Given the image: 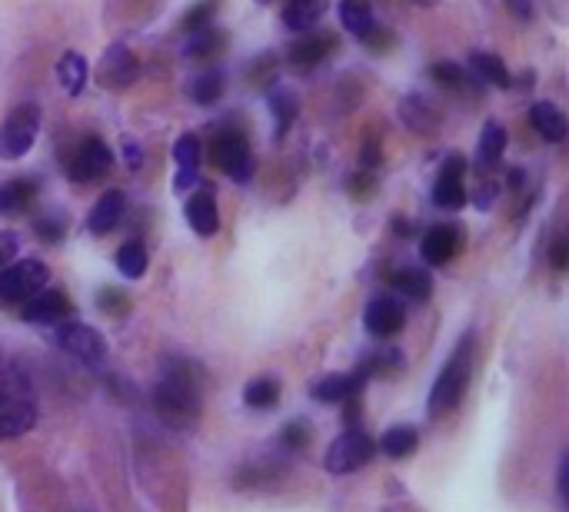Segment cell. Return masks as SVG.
I'll list each match as a JSON object with an SVG mask.
<instances>
[{
	"label": "cell",
	"instance_id": "24",
	"mask_svg": "<svg viewBox=\"0 0 569 512\" xmlns=\"http://www.w3.org/2000/svg\"><path fill=\"white\" fill-rule=\"evenodd\" d=\"M390 283L403 293V297H410V300H430V277L423 273V270H417V267H403V270H397L393 277H390Z\"/></svg>",
	"mask_w": 569,
	"mask_h": 512
},
{
	"label": "cell",
	"instance_id": "12",
	"mask_svg": "<svg viewBox=\"0 0 569 512\" xmlns=\"http://www.w3.org/2000/svg\"><path fill=\"white\" fill-rule=\"evenodd\" d=\"M70 313V300L60 290H40L37 297H30L20 310V317L27 323H60Z\"/></svg>",
	"mask_w": 569,
	"mask_h": 512
},
{
	"label": "cell",
	"instance_id": "26",
	"mask_svg": "<svg viewBox=\"0 0 569 512\" xmlns=\"http://www.w3.org/2000/svg\"><path fill=\"white\" fill-rule=\"evenodd\" d=\"M503 150H507V130H503V123L490 120V123L483 127V133H480V163H483V167L500 163Z\"/></svg>",
	"mask_w": 569,
	"mask_h": 512
},
{
	"label": "cell",
	"instance_id": "20",
	"mask_svg": "<svg viewBox=\"0 0 569 512\" xmlns=\"http://www.w3.org/2000/svg\"><path fill=\"white\" fill-rule=\"evenodd\" d=\"M173 160H177V190L193 187L200 167V140L193 133H183L173 147Z\"/></svg>",
	"mask_w": 569,
	"mask_h": 512
},
{
	"label": "cell",
	"instance_id": "16",
	"mask_svg": "<svg viewBox=\"0 0 569 512\" xmlns=\"http://www.w3.org/2000/svg\"><path fill=\"white\" fill-rule=\"evenodd\" d=\"M370 377V367H363L360 373H333L327 380H320L313 386V400L320 403H343V400H353L360 393V386L367 383Z\"/></svg>",
	"mask_w": 569,
	"mask_h": 512
},
{
	"label": "cell",
	"instance_id": "36",
	"mask_svg": "<svg viewBox=\"0 0 569 512\" xmlns=\"http://www.w3.org/2000/svg\"><path fill=\"white\" fill-rule=\"evenodd\" d=\"M100 307H103L107 313H120V310H127V297L117 293V290H103V293H100Z\"/></svg>",
	"mask_w": 569,
	"mask_h": 512
},
{
	"label": "cell",
	"instance_id": "21",
	"mask_svg": "<svg viewBox=\"0 0 569 512\" xmlns=\"http://www.w3.org/2000/svg\"><path fill=\"white\" fill-rule=\"evenodd\" d=\"M340 20L363 43L377 33V20H373V10H370V0H343L340 3Z\"/></svg>",
	"mask_w": 569,
	"mask_h": 512
},
{
	"label": "cell",
	"instance_id": "4",
	"mask_svg": "<svg viewBox=\"0 0 569 512\" xmlns=\"http://www.w3.org/2000/svg\"><path fill=\"white\" fill-rule=\"evenodd\" d=\"M50 270L40 260H17L7 270H0V303L7 307H23L30 297L47 290Z\"/></svg>",
	"mask_w": 569,
	"mask_h": 512
},
{
	"label": "cell",
	"instance_id": "33",
	"mask_svg": "<svg viewBox=\"0 0 569 512\" xmlns=\"http://www.w3.org/2000/svg\"><path fill=\"white\" fill-rule=\"evenodd\" d=\"M217 7H220V0H200L197 7H190V10H187L183 27H187V30H203V27H210V20H213Z\"/></svg>",
	"mask_w": 569,
	"mask_h": 512
},
{
	"label": "cell",
	"instance_id": "37",
	"mask_svg": "<svg viewBox=\"0 0 569 512\" xmlns=\"http://www.w3.org/2000/svg\"><path fill=\"white\" fill-rule=\"evenodd\" d=\"M283 443H287L290 450H297V446H303V443H307V430H303L300 423H293V426H287V430H283Z\"/></svg>",
	"mask_w": 569,
	"mask_h": 512
},
{
	"label": "cell",
	"instance_id": "38",
	"mask_svg": "<svg viewBox=\"0 0 569 512\" xmlns=\"http://www.w3.org/2000/svg\"><path fill=\"white\" fill-rule=\"evenodd\" d=\"M550 263H553L557 270H567L569 267L567 240H557V243H553V250H550Z\"/></svg>",
	"mask_w": 569,
	"mask_h": 512
},
{
	"label": "cell",
	"instance_id": "2",
	"mask_svg": "<svg viewBox=\"0 0 569 512\" xmlns=\"http://www.w3.org/2000/svg\"><path fill=\"white\" fill-rule=\"evenodd\" d=\"M37 423V393L27 373L0 357V440L23 436Z\"/></svg>",
	"mask_w": 569,
	"mask_h": 512
},
{
	"label": "cell",
	"instance_id": "39",
	"mask_svg": "<svg viewBox=\"0 0 569 512\" xmlns=\"http://www.w3.org/2000/svg\"><path fill=\"white\" fill-rule=\"evenodd\" d=\"M510 13L520 17V20H530L533 17V0H507Z\"/></svg>",
	"mask_w": 569,
	"mask_h": 512
},
{
	"label": "cell",
	"instance_id": "9",
	"mask_svg": "<svg viewBox=\"0 0 569 512\" xmlns=\"http://www.w3.org/2000/svg\"><path fill=\"white\" fill-rule=\"evenodd\" d=\"M110 167H113L110 147L100 137H87V140H80V147H77V153L70 160V177L77 183H93V180L107 177Z\"/></svg>",
	"mask_w": 569,
	"mask_h": 512
},
{
	"label": "cell",
	"instance_id": "30",
	"mask_svg": "<svg viewBox=\"0 0 569 512\" xmlns=\"http://www.w3.org/2000/svg\"><path fill=\"white\" fill-rule=\"evenodd\" d=\"M280 400V386L273 380H257L243 390V403L253 410H270Z\"/></svg>",
	"mask_w": 569,
	"mask_h": 512
},
{
	"label": "cell",
	"instance_id": "1",
	"mask_svg": "<svg viewBox=\"0 0 569 512\" xmlns=\"http://www.w3.org/2000/svg\"><path fill=\"white\" fill-rule=\"evenodd\" d=\"M153 406L160 420L173 430H190L200 420L203 410V377L190 360L170 357L160 367L157 386H153Z\"/></svg>",
	"mask_w": 569,
	"mask_h": 512
},
{
	"label": "cell",
	"instance_id": "27",
	"mask_svg": "<svg viewBox=\"0 0 569 512\" xmlns=\"http://www.w3.org/2000/svg\"><path fill=\"white\" fill-rule=\"evenodd\" d=\"M117 270L127 277V280H137L147 273V250L140 240H127L120 250H117Z\"/></svg>",
	"mask_w": 569,
	"mask_h": 512
},
{
	"label": "cell",
	"instance_id": "5",
	"mask_svg": "<svg viewBox=\"0 0 569 512\" xmlns=\"http://www.w3.org/2000/svg\"><path fill=\"white\" fill-rule=\"evenodd\" d=\"M40 130V110L33 103H20L0 127V160H20L33 147Z\"/></svg>",
	"mask_w": 569,
	"mask_h": 512
},
{
	"label": "cell",
	"instance_id": "29",
	"mask_svg": "<svg viewBox=\"0 0 569 512\" xmlns=\"http://www.w3.org/2000/svg\"><path fill=\"white\" fill-rule=\"evenodd\" d=\"M417 430L413 426H393V430H387L383 433V440H380V446H383V453L387 456H393V460H403V456H410L413 450H417Z\"/></svg>",
	"mask_w": 569,
	"mask_h": 512
},
{
	"label": "cell",
	"instance_id": "19",
	"mask_svg": "<svg viewBox=\"0 0 569 512\" xmlns=\"http://www.w3.org/2000/svg\"><path fill=\"white\" fill-rule=\"evenodd\" d=\"M123 210H127V197H123L120 190H107V193L93 203L87 227H90L93 233H110V230L120 223Z\"/></svg>",
	"mask_w": 569,
	"mask_h": 512
},
{
	"label": "cell",
	"instance_id": "10",
	"mask_svg": "<svg viewBox=\"0 0 569 512\" xmlns=\"http://www.w3.org/2000/svg\"><path fill=\"white\" fill-rule=\"evenodd\" d=\"M140 73V63L137 57L130 53L127 43H110L100 57V67H97V80L107 87V90H120V87H130Z\"/></svg>",
	"mask_w": 569,
	"mask_h": 512
},
{
	"label": "cell",
	"instance_id": "31",
	"mask_svg": "<svg viewBox=\"0 0 569 512\" xmlns=\"http://www.w3.org/2000/svg\"><path fill=\"white\" fill-rule=\"evenodd\" d=\"M270 107H273V113H277V133L283 137L287 130H290V123L297 120V97L290 93V90H273V97H270Z\"/></svg>",
	"mask_w": 569,
	"mask_h": 512
},
{
	"label": "cell",
	"instance_id": "25",
	"mask_svg": "<svg viewBox=\"0 0 569 512\" xmlns=\"http://www.w3.org/2000/svg\"><path fill=\"white\" fill-rule=\"evenodd\" d=\"M470 60H473V70H477L487 83H493V87H510V83H513V77H510V70H507V63H503L497 53L477 50Z\"/></svg>",
	"mask_w": 569,
	"mask_h": 512
},
{
	"label": "cell",
	"instance_id": "35",
	"mask_svg": "<svg viewBox=\"0 0 569 512\" xmlns=\"http://www.w3.org/2000/svg\"><path fill=\"white\" fill-rule=\"evenodd\" d=\"M430 77L440 80V83H447V87H460L463 83V70L457 63H433L430 67Z\"/></svg>",
	"mask_w": 569,
	"mask_h": 512
},
{
	"label": "cell",
	"instance_id": "11",
	"mask_svg": "<svg viewBox=\"0 0 569 512\" xmlns=\"http://www.w3.org/2000/svg\"><path fill=\"white\" fill-rule=\"evenodd\" d=\"M463 173H467V163L460 157H450L440 170V180L433 187V203L443 207V210H460L467 203V190H463Z\"/></svg>",
	"mask_w": 569,
	"mask_h": 512
},
{
	"label": "cell",
	"instance_id": "17",
	"mask_svg": "<svg viewBox=\"0 0 569 512\" xmlns=\"http://www.w3.org/2000/svg\"><path fill=\"white\" fill-rule=\"evenodd\" d=\"M333 47H337V37L333 33H307L303 40H297L290 47V63L297 70H310V67L323 63V57L333 53Z\"/></svg>",
	"mask_w": 569,
	"mask_h": 512
},
{
	"label": "cell",
	"instance_id": "34",
	"mask_svg": "<svg viewBox=\"0 0 569 512\" xmlns=\"http://www.w3.org/2000/svg\"><path fill=\"white\" fill-rule=\"evenodd\" d=\"M400 113H403V120H407V123H413L417 130H430L427 123H433V113H430V110H423V103H420L417 97H410V100L400 107Z\"/></svg>",
	"mask_w": 569,
	"mask_h": 512
},
{
	"label": "cell",
	"instance_id": "22",
	"mask_svg": "<svg viewBox=\"0 0 569 512\" xmlns=\"http://www.w3.org/2000/svg\"><path fill=\"white\" fill-rule=\"evenodd\" d=\"M57 80L60 87L70 93V97H80L83 93V83H87V60L73 50H67L60 60H57Z\"/></svg>",
	"mask_w": 569,
	"mask_h": 512
},
{
	"label": "cell",
	"instance_id": "18",
	"mask_svg": "<svg viewBox=\"0 0 569 512\" xmlns=\"http://www.w3.org/2000/svg\"><path fill=\"white\" fill-rule=\"evenodd\" d=\"M530 123H533V130H537L543 140H550V143H563V140H567V117H563V110H560L557 103H550V100H540V103L530 107Z\"/></svg>",
	"mask_w": 569,
	"mask_h": 512
},
{
	"label": "cell",
	"instance_id": "13",
	"mask_svg": "<svg viewBox=\"0 0 569 512\" xmlns=\"http://www.w3.org/2000/svg\"><path fill=\"white\" fill-rule=\"evenodd\" d=\"M363 323H367V330H370L373 337H393V333H400V330H403V323H407V310H403V303H397V300L383 297V300H373V303L367 307Z\"/></svg>",
	"mask_w": 569,
	"mask_h": 512
},
{
	"label": "cell",
	"instance_id": "15",
	"mask_svg": "<svg viewBox=\"0 0 569 512\" xmlns=\"http://www.w3.org/2000/svg\"><path fill=\"white\" fill-rule=\"evenodd\" d=\"M457 250H460V230L450 227V223L433 227V230L423 237V243H420L423 260L433 263V267H447V263L457 257Z\"/></svg>",
	"mask_w": 569,
	"mask_h": 512
},
{
	"label": "cell",
	"instance_id": "14",
	"mask_svg": "<svg viewBox=\"0 0 569 512\" xmlns=\"http://www.w3.org/2000/svg\"><path fill=\"white\" fill-rule=\"evenodd\" d=\"M183 217H187V223H190V230H193L197 237H213V233L220 230V213H217V200H213L210 190H197V193L187 200Z\"/></svg>",
	"mask_w": 569,
	"mask_h": 512
},
{
	"label": "cell",
	"instance_id": "23",
	"mask_svg": "<svg viewBox=\"0 0 569 512\" xmlns=\"http://www.w3.org/2000/svg\"><path fill=\"white\" fill-rule=\"evenodd\" d=\"M327 0H290L283 7V23L290 30H310L320 17H323Z\"/></svg>",
	"mask_w": 569,
	"mask_h": 512
},
{
	"label": "cell",
	"instance_id": "32",
	"mask_svg": "<svg viewBox=\"0 0 569 512\" xmlns=\"http://www.w3.org/2000/svg\"><path fill=\"white\" fill-rule=\"evenodd\" d=\"M223 33L220 30H213V27H203V30H197V37H193V43L187 47V53L190 57H210V53H217L220 47H223Z\"/></svg>",
	"mask_w": 569,
	"mask_h": 512
},
{
	"label": "cell",
	"instance_id": "7",
	"mask_svg": "<svg viewBox=\"0 0 569 512\" xmlns=\"http://www.w3.org/2000/svg\"><path fill=\"white\" fill-rule=\"evenodd\" d=\"M210 157L237 183H247L250 173H253V153H250V143H247V137L240 130L217 133L213 143H210Z\"/></svg>",
	"mask_w": 569,
	"mask_h": 512
},
{
	"label": "cell",
	"instance_id": "40",
	"mask_svg": "<svg viewBox=\"0 0 569 512\" xmlns=\"http://www.w3.org/2000/svg\"><path fill=\"white\" fill-rule=\"evenodd\" d=\"M13 250H17V240H13V237H0V263H3Z\"/></svg>",
	"mask_w": 569,
	"mask_h": 512
},
{
	"label": "cell",
	"instance_id": "3",
	"mask_svg": "<svg viewBox=\"0 0 569 512\" xmlns=\"http://www.w3.org/2000/svg\"><path fill=\"white\" fill-rule=\"evenodd\" d=\"M470 370H473V340H460L453 357L443 363L433 390H430V413L433 416H447L463 403V393L470 386Z\"/></svg>",
	"mask_w": 569,
	"mask_h": 512
},
{
	"label": "cell",
	"instance_id": "8",
	"mask_svg": "<svg viewBox=\"0 0 569 512\" xmlns=\"http://www.w3.org/2000/svg\"><path fill=\"white\" fill-rule=\"evenodd\" d=\"M57 343H60L70 357H77L80 363H87V367H100V363L107 360V343H103V337H100L93 327H87V323H63V327L57 330Z\"/></svg>",
	"mask_w": 569,
	"mask_h": 512
},
{
	"label": "cell",
	"instance_id": "6",
	"mask_svg": "<svg viewBox=\"0 0 569 512\" xmlns=\"http://www.w3.org/2000/svg\"><path fill=\"white\" fill-rule=\"evenodd\" d=\"M373 450H377V446H373V440H370L367 433H360V430H347V433H340V436L330 443L323 466H327L333 476H347V473L363 470V466L373 460Z\"/></svg>",
	"mask_w": 569,
	"mask_h": 512
},
{
	"label": "cell",
	"instance_id": "28",
	"mask_svg": "<svg viewBox=\"0 0 569 512\" xmlns=\"http://www.w3.org/2000/svg\"><path fill=\"white\" fill-rule=\"evenodd\" d=\"M220 93H223V77H220V70H203V73H197V77L190 80V100H193V103L210 107V103H217Z\"/></svg>",
	"mask_w": 569,
	"mask_h": 512
}]
</instances>
